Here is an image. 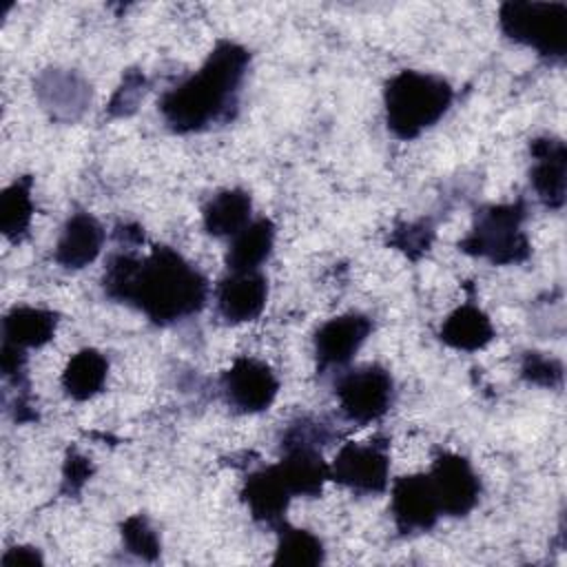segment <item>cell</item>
<instances>
[{
  "mask_svg": "<svg viewBox=\"0 0 567 567\" xmlns=\"http://www.w3.org/2000/svg\"><path fill=\"white\" fill-rule=\"evenodd\" d=\"M2 567H18V565H42L44 558L40 554L38 547H31V545H16V547H9L2 558H0Z\"/></svg>",
  "mask_w": 567,
  "mask_h": 567,
  "instance_id": "cell-29",
  "label": "cell"
},
{
  "mask_svg": "<svg viewBox=\"0 0 567 567\" xmlns=\"http://www.w3.org/2000/svg\"><path fill=\"white\" fill-rule=\"evenodd\" d=\"M58 330V312L35 306H13L2 319V341L22 350L47 346Z\"/></svg>",
  "mask_w": 567,
  "mask_h": 567,
  "instance_id": "cell-19",
  "label": "cell"
},
{
  "mask_svg": "<svg viewBox=\"0 0 567 567\" xmlns=\"http://www.w3.org/2000/svg\"><path fill=\"white\" fill-rule=\"evenodd\" d=\"M534 164L529 168V182L536 197L549 210H560L565 206L567 193V146L560 137L545 135L529 144Z\"/></svg>",
  "mask_w": 567,
  "mask_h": 567,
  "instance_id": "cell-12",
  "label": "cell"
},
{
  "mask_svg": "<svg viewBox=\"0 0 567 567\" xmlns=\"http://www.w3.org/2000/svg\"><path fill=\"white\" fill-rule=\"evenodd\" d=\"M239 496L248 507L252 520L270 529H277L286 520L288 505L295 498L277 463L250 472L241 485Z\"/></svg>",
  "mask_w": 567,
  "mask_h": 567,
  "instance_id": "cell-14",
  "label": "cell"
},
{
  "mask_svg": "<svg viewBox=\"0 0 567 567\" xmlns=\"http://www.w3.org/2000/svg\"><path fill=\"white\" fill-rule=\"evenodd\" d=\"M372 319L361 312H346L328 319L315 332V359L317 370H339L346 368L372 332Z\"/></svg>",
  "mask_w": 567,
  "mask_h": 567,
  "instance_id": "cell-10",
  "label": "cell"
},
{
  "mask_svg": "<svg viewBox=\"0 0 567 567\" xmlns=\"http://www.w3.org/2000/svg\"><path fill=\"white\" fill-rule=\"evenodd\" d=\"M120 534H122V545L128 554L137 556L140 560H146V563H155L159 558V554H162L159 536L151 527V523L144 514H133V516L124 518V523L120 525Z\"/></svg>",
  "mask_w": 567,
  "mask_h": 567,
  "instance_id": "cell-24",
  "label": "cell"
},
{
  "mask_svg": "<svg viewBox=\"0 0 567 567\" xmlns=\"http://www.w3.org/2000/svg\"><path fill=\"white\" fill-rule=\"evenodd\" d=\"M102 290L109 299L137 308L151 323L171 326L206 306L208 279L175 248L162 244L146 257L111 255Z\"/></svg>",
  "mask_w": 567,
  "mask_h": 567,
  "instance_id": "cell-1",
  "label": "cell"
},
{
  "mask_svg": "<svg viewBox=\"0 0 567 567\" xmlns=\"http://www.w3.org/2000/svg\"><path fill=\"white\" fill-rule=\"evenodd\" d=\"M104 228L91 213H73L53 250V259L66 270H80L93 264L104 246Z\"/></svg>",
  "mask_w": 567,
  "mask_h": 567,
  "instance_id": "cell-16",
  "label": "cell"
},
{
  "mask_svg": "<svg viewBox=\"0 0 567 567\" xmlns=\"http://www.w3.org/2000/svg\"><path fill=\"white\" fill-rule=\"evenodd\" d=\"M277 228L272 219L259 217L248 221L237 235L230 237L226 250V268L228 272H248L259 270L264 261H268L275 246Z\"/></svg>",
  "mask_w": 567,
  "mask_h": 567,
  "instance_id": "cell-18",
  "label": "cell"
},
{
  "mask_svg": "<svg viewBox=\"0 0 567 567\" xmlns=\"http://www.w3.org/2000/svg\"><path fill=\"white\" fill-rule=\"evenodd\" d=\"M31 186L33 179L22 175L0 193V230L11 244H20L29 235L33 219Z\"/></svg>",
  "mask_w": 567,
  "mask_h": 567,
  "instance_id": "cell-22",
  "label": "cell"
},
{
  "mask_svg": "<svg viewBox=\"0 0 567 567\" xmlns=\"http://www.w3.org/2000/svg\"><path fill=\"white\" fill-rule=\"evenodd\" d=\"M252 213V197L244 188L217 190L202 210L204 230L210 237H233L248 221Z\"/></svg>",
  "mask_w": 567,
  "mask_h": 567,
  "instance_id": "cell-20",
  "label": "cell"
},
{
  "mask_svg": "<svg viewBox=\"0 0 567 567\" xmlns=\"http://www.w3.org/2000/svg\"><path fill=\"white\" fill-rule=\"evenodd\" d=\"M498 27L505 38L534 49L547 62L567 55V4L509 0L498 9Z\"/></svg>",
  "mask_w": 567,
  "mask_h": 567,
  "instance_id": "cell-5",
  "label": "cell"
},
{
  "mask_svg": "<svg viewBox=\"0 0 567 567\" xmlns=\"http://www.w3.org/2000/svg\"><path fill=\"white\" fill-rule=\"evenodd\" d=\"M250 53L233 40H219L204 64L159 97V113L173 133H199L233 120Z\"/></svg>",
  "mask_w": 567,
  "mask_h": 567,
  "instance_id": "cell-2",
  "label": "cell"
},
{
  "mask_svg": "<svg viewBox=\"0 0 567 567\" xmlns=\"http://www.w3.org/2000/svg\"><path fill=\"white\" fill-rule=\"evenodd\" d=\"M525 217L527 208L523 199L485 206L476 210L472 230L458 241V248L494 266L523 264L532 255L529 239L523 230Z\"/></svg>",
  "mask_w": 567,
  "mask_h": 567,
  "instance_id": "cell-4",
  "label": "cell"
},
{
  "mask_svg": "<svg viewBox=\"0 0 567 567\" xmlns=\"http://www.w3.org/2000/svg\"><path fill=\"white\" fill-rule=\"evenodd\" d=\"M390 512L399 534L430 532L439 518L441 507L427 474H405L392 483Z\"/></svg>",
  "mask_w": 567,
  "mask_h": 567,
  "instance_id": "cell-11",
  "label": "cell"
},
{
  "mask_svg": "<svg viewBox=\"0 0 567 567\" xmlns=\"http://www.w3.org/2000/svg\"><path fill=\"white\" fill-rule=\"evenodd\" d=\"M496 337L492 319L474 303H463L452 310L441 323L439 339L461 352H478Z\"/></svg>",
  "mask_w": 567,
  "mask_h": 567,
  "instance_id": "cell-17",
  "label": "cell"
},
{
  "mask_svg": "<svg viewBox=\"0 0 567 567\" xmlns=\"http://www.w3.org/2000/svg\"><path fill=\"white\" fill-rule=\"evenodd\" d=\"M432 237H434V230L427 221H414L396 228L394 235L390 237V244L403 250L410 259H419L430 248Z\"/></svg>",
  "mask_w": 567,
  "mask_h": 567,
  "instance_id": "cell-26",
  "label": "cell"
},
{
  "mask_svg": "<svg viewBox=\"0 0 567 567\" xmlns=\"http://www.w3.org/2000/svg\"><path fill=\"white\" fill-rule=\"evenodd\" d=\"M441 516L463 518L467 516L481 498V478L472 463L454 452H439L427 472Z\"/></svg>",
  "mask_w": 567,
  "mask_h": 567,
  "instance_id": "cell-9",
  "label": "cell"
},
{
  "mask_svg": "<svg viewBox=\"0 0 567 567\" xmlns=\"http://www.w3.org/2000/svg\"><path fill=\"white\" fill-rule=\"evenodd\" d=\"M334 394L346 421L354 425H368L379 421L390 410L394 381L383 365L368 363L339 374Z\"/></svg>",
  "mask_w": 567,
  "mask_h": 567,
  "instance_id": "cell-6",
  "label": "cell"
},
{
  "mask_svg": "<svg viewBox=\"0 0 567 567\" xmlns=\"http://www.w3.org/2000/svg\"><path fill=\"white\" fill-rule=\"evenodd\" d=\"M142 93H144V75L140 71H126L120 89L115 91V95L109 104V115L122 117V115L133 113Z\"/></svg>",
  "mask_w": 567,
  "mask_h": 567,
  "instance_id": "cell-27",
  "label": "cell"
},
{
  "mask_svg": "<svg viewBox=\"0 0 567 567\" xmlns=\"http://www.w3.org/2000/svg\"><path fill=\"white\" fill-rule=\"evenodd\" d=\"M221 392L235 412L257 414L275 403L279 394V379L266 361L237 357L221 374Z\"/></svg>",
  "mask_w": 567,
  "mask_h": 567,
  "instance_id": "cell-8",
  "label": "cell"
},
{
  "mask_svg": "<svg viewBox=\"0 0 567 567\" xmlns=\"http://www.w3.org/2000/svg\"><path fill=\"white\" fill-rule=\"evenodd\" d=\"M388 439L374 436L368 443H346L330 463V481L357 492L381 494L390 481V454Z\"/></svg>",
  "mask_w": 567,
  "mask_h": 567,
  "instance_id": "cell-7",
  "label": "cell"
},
{
  "mask_svg": "<svg viewBox=\"0 0 567 567\" xmlns=\"http://www.w3.org/2000/svg\"><path fill=\"white\" fill-rule=\"evenodd\" d=\"M91 474H93L91 461L78 450H69L62 467V492L80 494L82 487L89 483Z\"/></svg>",
  "mask_w": 567,
  "mask_h": 567,
  "instance_id": "cell-28",
  "label": "cell"
},
{
  "mask_svg": "<svg viewBox=\"0 0 567 567\" xmlns=\"http://www.w3.org/2000/svg\"><path fill=\"white\" fill-rule=\"evenodd\" d=\"M452 100L454 89L445 78L403 69L383 86L385 126L396 140H416L447 113Z\"/></svg>",
  "mask_w": 567,
  "mask_h": 567,
  "instance_id": "cell-3",
  "label": "cell"
},
{
  "mask_svg": "<svg viewBox=\"0 0 567 567\" xmlns=\"http://www.w3.org/2000/svg\"><path fill=\"white\" fill-rule=\"evenodd\" d=\"M277 467L292 496L317 498L323 492L326 481H330V465L323 461L321 450L303 441L281 439V458L277 461Z\"/></svg>",
  "mask_w": 567,
  "mask_h": 567,
  "instance_id": "cell-15",
  "label": "cell"
},
{
  "mask_svg": "<svg viewBox=\"0 0 567 567\" xmlns=\"http://www.w3.org/2000/svg\"><path fill=\"white\" fill-rule=\"evenodd\" d=\"M109 377V359L95 348L78 350L62 370V390L73 401H89L102 392Z\"/></svg>",
  "mask_w": 567,
  "mask_h": 567,
  "instance_id": "cell-21",
  "label": "cell"
},
{
  "mask_svg": "<svg viewBox=\"0 0 567 567\" xmlns=\"http://www.w3.org/2000/svg\"><path fill=\"white\" fill-rule=\"evenodd\" d=\"M520 377L527 383H534L540 388H560L563 363L543 352H525L520 361Z\"/></svg>",
  "mask_w": 567,
  "mask_h": 567,
  "instance_id": "cell-25",
  "label": "cell"
},
{
  "mask_svg": "<svg viewBox=\"0 0 567 567\" xmlns=\"http://www.w3.org/2000/svg\"><path fill=\"white\" fill-rule=\"evenodd\" d=\"M275 532H277V549L272 556V565L317 567L326 560L323 543L310 529L295 527L288 520H284Z\"/></svg>",
  "mask_w": 567,
  "mask_h": 567,
  "instance_id": "cell-23",
  "label": "cell"
},
{
  "mask_svg": "<svg viewBox=\"0 0 567 567\" xmlns=\"http://www.w3.org/2000/svg\"><path fill=\"white\" fill-rule=\"evenodd\" d=\"M266 299L268 279L259 270L228 272L215 288L217 315L230 326L255 321L264 312Z\"/></svg>",
  "mask_w": 567,
  "mask_h": 567,
  "instance_id": "cell-13",
  "label": "cell"
}]
</instances>
